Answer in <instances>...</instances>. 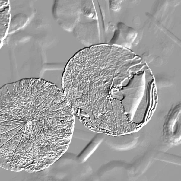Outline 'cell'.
Here are the masks:
<instances>
[{"label": "cell", "mask_w": 181, "mask_h": 181, "mask_svg": "<svg viewBox=\"0 0 181 181\" xmlns=\"http://www.w3.org/2000/svg\"><path fill=\"white\" fill-rule=\"evenodd\" d=\"M112 48L106 44L84 48L66 64L62 90L73 110L92 114L105 112L131 77L132 72L114 56Z\"/></svg>", "instance_id": "1"}, {"label": "cell", "mask_w": 181, "mask_h": 181, "mask_svg": "<svg viewBox=\"0 0 181 181\" xmlns=\"http://www.w3.org/2000/svg\"><path fill=\"white\" fill-rule=\"evenodd\" d=\"M155 89L153 76L149 71L134 74L120 90V101L125 113L135 110L144 112L155 107Z\"/></svg>", "instance_id": "2"}, {"label": "cell", "mask_w": 181, "mask_h": 181, "mask_svg": "<svg viewBox=\"0 0 181 181\" xmlns=\"http://www.w3.org/2000/svg\"><path fill=\"white\" fill-rule=\"evenodd\" d=\"M4 8L0 13V39L1 40L5 38L9 31L11 19L9 4Z\"/></svg>", "instance_id": "3"}]
</instances>
